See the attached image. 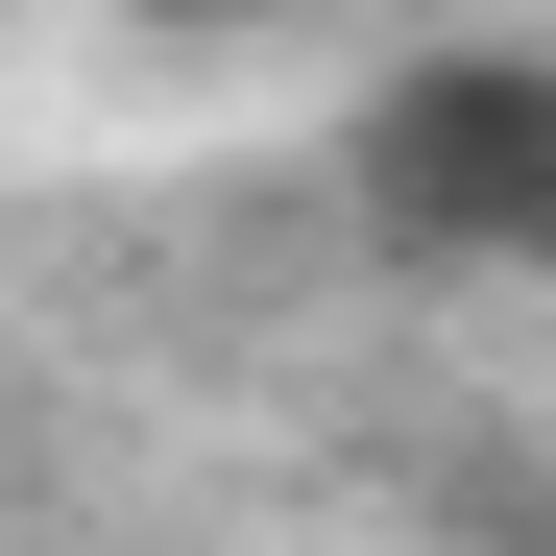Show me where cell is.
<instances>
[{
  "label": "cell",
  "instance_id": "1",
  "mask_svg": "<svg viewBox=\"0 0 556 556\" xmlns=\"http://www.w3.org/2000/svg\"><path fill=\"white\" fill-rule=\"evenodd\" d=\"M388 194H412L435 242H532V266H556V73H435L412 146H388Z\"/></svg>",
  "mask_w": 556,
  "mask_h": 556
}]
</instances>
